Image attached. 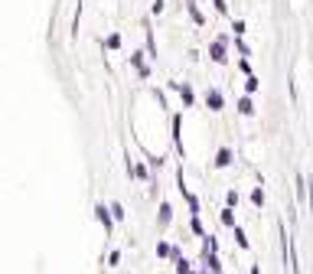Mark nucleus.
Wrapping results in <instances>:
<instances>
[{"label":"nucleus","mask_w":313,"mask_h":274,"mask_svg":"<svg viewBox=\"0 0 313 274\" xmlns=\"http://www.w3.org/2000/svg\"><path fill=\"white\" fill-rule=\"evenodd\" d=\"M225 43H228V36H216L209 43V59H216V62H225Z\"/></svg>","instance_id":"f257e3e1"},{"label":"nucleus","mask_w":313,"mask_h":274,"mask_svg":"<svg viewBox=\"0 0 313 274\" xmlns=\"http://www.w3.org/2000/svg\"><path fill=\"white\" fill-rule=\"evenodd\" d=\"M205 104H209L212 111H222V108H225V98H222V92L209 88V92H205Z\"/></svg>","instance_id":"f03ea898"},{"label":"nucleus","mask_w":313,"mask_h":274,"mask_svg":"<svg viewBox=\"0 0 313 274\" xmlns=\"http://www.w3.org/2000/svg\"><path fill=\"white\" fill-rule=\"evenodd\" d=\"M131 66L140 72V78H150V66L144 62V52H131Z\"/></svg>","instance_id":"7ed1b4c3"},{"label":"nucleus","mask_w":313,"mask_h":274,"mask_svg":"<svg viewBox=\"0 0 313 274\" xmlns=\"http://www.w3.org/2000/svg\"><path fill=\"white\" fill-rule=\"evenodd\" d=\"M95 219H98V222H101L105 228H111V222H114L111 206H101V202H98V206H95Z\"/></svg>","instance_id":"20e7f679"},{"label":"nucleus","mask_w":313,"mask_h":274,"mask_svg":"<svg viewBox=\"0 0 313 274\" xmlns=\"http://www.w3.org/2000/svg\"><path fill=\"white\" fill-rule=\"evenodd\" d=\"M170 88H173V92L183 98V104H193V101H196V95H193V88H190V85H176V82H173Z\"/></svg>","instance_id":"39448f33"},{"label":"nucleus","mask_w":313,"mask_h":274,"mask_svg":"<svg viewBox=\"0 0 313 274\" xmlns=\"http://www.w3.org/2000/svg\"><path fill=\"white\" fill-rule=\"evenodd\" d=\"M160 225H170L173 222V206H170V202H160V219H157Z\"/></svg>","instance_id":"423d86ee"},{"label":"nucleus","mask_w":313,"mask_h":274,"mask_svg":"<svg viewBox=\"0 0 313 274\" xmlns=\"http://www.w3.org/2000/svg\"><path fill=\"white\" fill-rule=\"evenodd\" d=\"M180 186H183V180H180ZM183 199L190 202V212H193V216H199V199H196L193 193H186V186H183Z\"/></svg>","instance_id":"0eeeda50"},{"label":"nucleus","mask_w":313,"mask_h":274,"mask_svg":"<svg viewBox=\"0 0 313 274\" xmlns=\"http://www.w3.org/2000/svg\"><path fill=\"white\" fill-rule=\"evenodd\" d=\"M186 10H190V16H193V23H199V26L205 23V16H202V10H199V7L193 4V0H190V4H186Z\"/></svg>","instance_id":"6e6552de"},{"label":"nucleus","mask_w":313,"mask_h":274,"mask_svg":"<svg viewBox=\"0 0 313 274\" xmlns=\"http://www.w3.org/2000/svg\"><path fill=\"white\" fill-rule=\"evenodd\" d=\"M232 163V150L228 147H222L219 154H216V166H228Z\"/></svg>","instance_id":"1a4fd4ad"},{"label":"nucleus","mask_w":313,"mask_h":274,"mask_svg":"<svg viewBox=\"0 0 313 274\" xmlns=\"http://www.w3.org/2000/svg\"><path fill=\"white\" fill-rule=\"evenodd\" d=\"M128 173H131V176H137V180H147V176H150L144 163H134V166H128Z\"/></svg>","instance_id":"9d476101"},{"label":"nucleus","mask_w":313,"mask_h":274,"mask_svg":"<svg viewBox=\"0 0 313 274\" xmlns=\"http://www.w3.org/2000/svg\"><path fill=\"white\" fill-rule=\"evenodd\" d=\"M222 225H225V228H235V212H232V206L222 212Z\"/></svg>","instance_id":"9b49d317"},{"label":"nucleus","mask_w":313,"mask_h":274,"mask_svg":"<svg viewBox=\"0 0 313 274\" xmlns=\"http://www.w3.org/2000/svg\"><path fill=\"white\" fill-rule=\"evenodd\" d=\"M238 111H241V114H255V104H252V98H238Z\"/></svg>","instance_id":"f8f14e48"},{"label":"nucleus","mask_w":313,"mask_h":274,"mask_svg":"<svg viewBox=\"0 0 313 274\" xmlns=\"http://www.w3.org/2000/svg\"><path fill=\"white\" fill-rule=\"evenodd\" d=\"M235 242H238V248H248V235H245V228H238V225H235Z\"/></svg>","instance_id":"ddd939ff"},{"label":"nucleus","mask_w":313,"mask_h":274,"mask_svg":"<svg viewBox=\"0 0 313 274\" xmlns=\"http://www.w3.org/2000/svg\"><path fill=\"white\" fill-rule=\"evenodd\" d=\"M258 85H261V82H258V75H248V82H245V92H248V95H255V92H258Z\"/></svg>","instance_id":"4468645a"},{"label":"nucleus","mask_w":313,"mask_h":274,"mask_svg":"<svg viewBox=\"0 0 313 274\" xmlns=\"http://www.w3.org/2000/svg\"><path fill=\"white\" fill-rule=\"evenodd\" d=\"M105 46H108V49H118V46H121V36H118V33H111V36L105 39Z\"/></svg>","instance_id":"2eb2a0df"},{"label":"nucleus","mask_w":313,"mask_h":274,"mask_svg":"<svg viewBox=\"0 0 313 274\" xmlns=\"http://www.w3.org/2000/svg\"><path fill=\"white\" fill-rule=\"evenodd\" d=\"M176 274H190V261L186 258H176Z\"/></svg>","instance_id":"dca6fc26"},{"label":"nucleus","mask_w":313,"mask_h":274,"mask_svg":"<svg viewBox=\"0 0 313 274\" xmlns=\"http://www.w3.org/2000/svg\"><path fill=\"white\" fill-rule=\"evenodd\" d=\"M238 69H241V72H245V75H252V62H248V56H241V62H238Z\"/></svg>","instance_id":"f3484780"},{"label":"nucleus","mask_w":313,"mask_h":274,"mask_svg":"<svg viewBox=\"0 0 313 274\" xmlns=\"http://www.w3.org/2000/svg\"><path fill=\"white\" fill-rule=\"evenodd\" d=\"M252 202H255V206H264V193L255 189V193H252Z\"/></svg>","instance_id":"a211bd4d"},{"label":"nucleus","mask_w":313,"mask_h":274,"mask_svg":"<svg viewBox=\"0 0 313 274\" xmlns=\"http://www.w3.org/2000/svg\"><path fill=\"white\" fill-rule=\"evenodd\" d=\"M111 216H114V219H124V209H121V202H111Z\"/></svg>","instance_id":"6ab92c4d"},{"label":"nucleus","mask_w":313,"mask_h":274,"mask_svg":"<svg viewBox=\"0 0 313 274\" xmlns=\"http://www.w3.org/2000/svg\"><path fill=\"white\" fill-rule=\"evenodd\" d=\"M170 251H173V248H170V245H166V242H160V245H157V255H160V258H166V255H170Z\"/></svg>","instance_id":"aec40b11"},{"label":"nucleus","mask_w":313,"mask_h":274,"mask_svg":"<svg viewBox=\"0 0 313 274\" xmlns=\"http://www.w3.org/2000/svg\"><path fill=\"white\" fill-rule=\"evenodd\" d=\"M190 225H193V232H196V235H205V232H202V222H199V216H193V222H190Z\"/></svg>","instance_id":"412c9836"},{"label":"nucleus","mask_w":313,"mask_h":274,"mask_svg":"<svg viewBox=\"0 0 313 274\" xmlns=\"http://www.w3.org/2000/svg\"><path fill=\"white\" fill-rule=\"evenodd\" d=\"M150 13H154V16H160V13H163V0H154V7H150Z\"/></svg>","instance_id":"4be33fe9"},{"label":"nucleus","mask_w":313,"mask_h":274,"mask_svg":"<svg viewBox=\"0 0 313 274\" xmlns=\"http://www.w3.org/2000/svg\"><path fill=\"white\" fill-rule=\"evenodd\" d=\"M232 30H235V36H241V33H245V20H235V23H232Z\"/></svg>","instance_id":"5701e85b"},{"label":"nucleus","mask_w":313,"mask_h":274,"mask_svg":"<svg viewBox=\"0 0 313 274\" xmlns=\"http://www.w3.org/2000/svg\"><path fill=\"white\" fill-rule=\"evenodd\" d=\"M252 274H261V268H258V264H255V268H252Z\"/></svg>","instance_id":"b1692460"},{"label":"nucleus","mask_w":313,"mask_h":274,"mask_svg":"<svg viewBox=\"0 0 313 274\" xmlns=\"http://www.w3.org/2000/svg\"><path fill=\"white\" fill-rule=\"evenodd\" d=\"M190 274H196V271H190Z\"/></svg>","instance_id":"393cba45"},{"label":"nucleus","mask_w":313,"mask_h":274,"mask_svg":"<svg viewBox=\"0 0 313 274\" xmlns=\"http://www.w3.org/2000/svg\"><path fill=\"white\" fill-rule=\"evenodd\" d=\"M219 274H222V271H219Z\"/></svg>","instance_id":"a878e982"}]
</instances>
